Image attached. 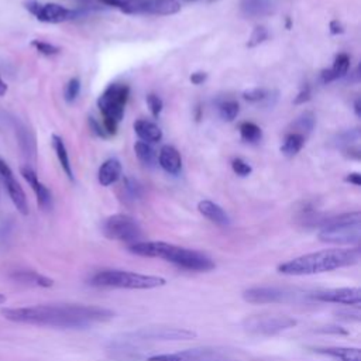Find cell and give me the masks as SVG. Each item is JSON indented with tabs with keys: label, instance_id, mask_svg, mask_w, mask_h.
<instances>
[{
	"label": "cell",
	"instance_id": "cell-18",
	"mask_svg": "<svg viewBox=\"0 0 361 361\" xmlns=\"http://www.w3.org/2000/svg\"><path fill=\"white\" fill-rule=\"evenodd\" d=\"M275 10L274 0H241L240 11L248 18H258L272 14Z\"/></svg>",
	"mask_w": 361,
	"mask_h": 361
},
{
	"label": "cell",
	"instance_id": "cell-7",
	"mask_svg": "<svg viewBox=\"0 0 361 361\" xmlns=\"http://www.w3.org/2000/svg\"><path fill=\"white\" fill-rule=\"evenodd\" d=\"M102 3L116 7L127 14H155L169 16L180 10L176 0H100Z\"/></svg>",
	"mask_w": 361,
	"mask_h": 361
},
{
	"label": "cell",
	"instance_id": "cell-14",
	"mask_svg": "<svg viewBox=\"0 0 361 361\" xmlns=\"http://www.w3.org/2000/svg\"><path fill=\"white\" fill-rule=\"evenodd\" d=\"M0 179L3 182V185L6 186V190L13 202V204L16 206V209L27 216L30 209H28V202H27V197H25V193L21 188V185L17 182L11 168L0 158Z\"/></svg>",
	"mask_w": 361,
	"mask_h": 361
},
{
	"label": "cell",
	"instance_id": "cell-20",
	"mask_svg": "<svg viewBox=\"0 0 361 361\" xmlns=\"http://www.w3.org/2000/svg\"><path fill=\"white\" fill-rule=\"evenodd\" d=\"M158 162H159L161 168L171 175H178L182 169L180 155H179L178 149L173 148L172 145H164L159 149Z\"/></svg>",
	"mask_w": 361,
	"mask_h": 361
},
{
	"label": "cell",
	"instance_id": "cell-33",
	"mask_svg": "<svg viewBox=\"0 0 361 361\" xmlns=\"http://www.w3.org/2000/svg\"><path fill=\"white\" fill-rule=\"evenodd\" d=\"M267 38H268V31H267V28L262 27V25H258V27H255V28L252 30L251 37H250L247 45H248L250 48L257 47V45H259V44H262Z\"/></svg>",
	"mask_w": 361,
	"mask_h": 361
},
{
	"label": "cell",
	"instance_id": "cell-22",
	"mask_svg": "<svg viewBox=\"0 0 361 361\" xmlns=\"http://www.w3.org/2000/svg\"><path fill=\"white\" fill-rule=\"evenodd\" d=\"M121 176V164L117 158L106 159L97 172V179L102 186H110Z\"/></svg>",
	"mask_w": 361,
	"mask_h": 361
},
{
	"label": "cell",
	"instance_id": "cell-43",
	"mask_svg": "<svg viewBox=\"0 0 361 361\" xmlns=\"http://www.w3.org/2000/svg\"><path fill=\"white\" fill-rule=\"evenodd\" d=\"M7 92V85L4 83V80L0 78V96H3Z\"/></svg>",
	"mask_w": 361,
	"mask_h": 361
},
{
	"label": "cell",
	"instance_id": "cell-34",
	"mask_svg": "<svg viewBox=\"0 0 361 361\" xmlns=\"http://www.w3.org/2000/svg\"><path fill=\"white\" fill-rule=\"evenodd\" d=\"M31 45L42 55L45 56H51V55H56L59 52V48L54 44H49V42H45V41H39V39H34L31 42Z\"/></svg>",
	"mask_w": 361,
	"mask_h": 361
},
{
	"label": "cell",
	"instance_id": "cell-29",
	"mask_svg": "<svg viewBox=\"0 0 361 361\" xmlns=\"http://www.w3.org/2000/svg\"><path fill=\"white\" fill-rule=\"evenodd\" d=\"M240 135H241V138L244 140V141H247V142H258L261 138H262V131H261V128L257 126V124H254V123H251V121H244V123H241L240 124Z\"/></svg>",
	"mask_w": 361,
	"mask_h": 361
},
{
	"label": "cell",
	"instance_id": "cell-17",
	"mask_svg": "<svg viewBox=\"0 0 361 361\" xmlns=\"http://www.w3.org/2000/svg\"><path fill=\"white\" fill-rule=\"evenodd\" d=\"M13 123H14V130H16V134H17V140H18V145H20L21 152L25 155V158L28 161H30V158L35 159L37 148H35V137H34V134L20 120L14 118Z\"/></svg>",
	"mask_w": 361,
	"mask_h": 361
},
{
	"label": "cell",
	"instance_id": "cell-30",
	"mask_svg": "<svg viewBox=\"0 0 361 361\" xmlns=\"http://www.w3.org/2000/svg\"><path fill=\"white\" fill-rule=\"evenodd\" d=\"M314 123H316V117L312 111H305L302 113L293 123V127L296 128V131L293 133H299L303 135V133H310L314 127Z\"/></svg>",
	"mask_w": 361,
	"mask_h": 361
},
{
	"label": "cell",
	"instance_id": "cell-5",
	"mask_svg": "<svg viewBox=\"0 0 361 361\" xmlns=\"http://www.w3.org/2000/svg\"><path fill=\"white\" fill-rule=\"evenodd\" d=\"M319 240L340 245L358 244L361 240V213H344L327 220L319 231Z\"/></svg>",
	"mask_w": 361,
	"mask_h": 361
},
{
	"label": "cell",
	"instance_id": "cell-19",
	"mask_svg": "<svg viewBox=\"0 0 361 361\" xmlns=\"http://www.w3.org/2000/svg\"><path fill=\"white\" fill-rule=\"evenodd\" d=\"M10 279L14 282H18L21 285L27 286H39V288H49L54 285V281L45 275L38 274L37 271H28V269H18L13 271L10 275Z\"/></svg>",
	"mask_w": 361,
	"mask_h": 361
},
{
	"label": "cell",
	"instance_id": "cell-9",
	"mask_svg": "<svg viewBox=\"0 0 361 361\" xmlns=\"http://www.w3.org/2000/svg\"><path fill=\"white\" fill-rule=\"evenodd\" d=\"M103 233L110 240H117L128 244L140 241L142 233L138 221L128 214H113L103 223Z\"/></svg>",
	"mask_w": 361,
	"mask_h": 361
},
{
	"label": "cell",
	"instance_id": "cell-28",
	"mask_svg": "<svg viewBox=\"0 0 361 361\" xmlns=\"http://www.w3.org/2000/svg\"><path fill=\"white\" fill-rule=\"evenodd\" d=\"M134 151H135L137 158H138L144 165L152 166V165L157 162V154H155L154 148H152L148 142L137 141L135 145H134Z\"/></svg>",
	"mask_w": 361,
	"mask_h": 361
},
{
	"label": "cell",
	"instance_id": "cell-40",
	"mask_svg": "<svg viewBox=\"0 0 361 361\" xmlns=\"http://www.w3.org/2000/svg\"><path fill=\"white\" fill-rule=\"evenodd\" d=\"M89 124H90V128H92L99 137H106V131L102 128V126H100L93 117H89Z\"/></svg>",
	"mask_w": 361,
	"mask_h": 361
},
{
	"label": "cell",
	"instance_id": "cell-23",
	"mask_svg": "<svg viewBox=\"0 0 361 361\" xmlns=\"http://www.w3.org/2000/svg\"><path fill=\"white\" fill-rule=\"evenodd\" d=\"M314 353L330 357L336 361H361V351L355 347H324L314 348Z\"/></svg>",
	"mask_w": 361,
	"mask_h": 361
},
{
	"label": "cell",
	"instance_id": "cell-37",
	"mask_svg": "<svg viewBox=\"0 0 361 361\" xmlns=\"http://www.w3.org/2000/svg\"><path fill=\"white\" fill-rule=\"evenodd\" d=\"M267 94H268L267 90L258 89V87L257 89H250V90L243 93L244 99L248 100V102H261V100H264L267 97Z\"/></svg>",
	"mask_w": 361,
	"mask_h": 361
},
{
	"label": "cell",
	"instance_id": "cell-25",
	"mask_svg": "<svg viewBox=\"0 0 361 361\" xmlns=\"http://www.w3.org/2000/svg\"><path fill=\"white\" fill-rule=\"evenodd\" d=\"M348 68H350V56L347 54H338L333 62V66L322 72V80L324 83H329L338 78H343L348 72Z\"/></svg>",
	"mask_w": 361,
	"mask_h": 361
},
{
	"label": "cell",
	"instance_id": "cell-3",
	"mask_svg": "<svg viewBox=\"0 0 361 361\" xmlns=\"http://www.w3.org/2000/svg\"><path fill=\"white\" fill-rule=\"evenodd\" d=\"M128 250L141 257L162 258L182 269L204 272L213 269L216 265L213 259L204 252L169 244L165 241H137L128 245Z\"/></svg>",
	"mask_w": 361,
	"mask_h": 361
},
{
	"label": "cell",
	"instance_id": "cell-42",
	"mask_svg": "<svg viewBox=\"0 0 361 361\" xmlns=\"http://www.w3.org/2000/svg\"><path fill=\"white\" fill-rule=\"evenodd\" d=\"M345 180L350 182V183H354L355 186H360L361 185V175L358 172H353V173H348L345 176Z\"/></svg>",
	"mask_w": 361,
	"mask_h": 361
},
{
	"label": "cell",
	"instance_id": "cell-45",
	"mask_svg": "<svg viewBox=\"0 0 361 361\" xmlns=\"http://www.w3.org/2000/svg\"><path fill=\"white\" fill-rule=\"evenodd\" d=\"M4 302H6V296L0 293V303H4Z\"/></svg>",
	"mask_w": 361,
	"mask_h": 361
},
{
	"label": "cell",
	"instance_id": "cell-26",
	"mask_svg": "<svg viewBox=\"0 0 361 361\" xmlns=\"http://www.w3.org/2000/svg\"><path fill=\"white\" fill-rule=\"evenodd\" d=\"M51 140H52L54 151H55V154H56V157H58V161H59L62 169L65 171L66 176H68L71 180H73V171H72L71 161H69V155H68V151H66V147H65L62 138H61L59 135L54 134Z\"/></svg>",
	"mask_w": 361,
	"mask_h": 361
},
{
	"label": "cell",
	"instance_id": "cell-11",
	"mask_svg": "<svg viewBox=\"0 0 361 361\" xmlns=\"http://www.w3.org/2000/svg\"><path fill=\"white\" fill-rule=\"evenodd\" d=\"M196 334L190 330L180 327H166V326H149L141 327L135 331L127 333L123 338L131 343H145V341H179V340H190Z\"/></svg>",
	"mask_w": 361,
	"mask_h": 361
},
{
	"label": "cell",
	"instance_id": "cell-15",
	"mask_svg": "<svg viewBox=\"0 0 361 361\" xmlns=\"http://www.w3.org/2000/svg\"><path fill=\"white\" fill-rule=\"evenodd\" d=\"M312 298L319 302L347 305L358 309L361 305V289L360 288H333V289L319 290L314 295H312Z\"/></svg>",
	"mask_w": 361,
	"mask_h": 361
},
{
	"label": "cell",
	"instance_id": "cell-27",
	"mask_svg": "<svg viewBox=\"0 0 361 361\" xmlns=\"http://www.w3.org/2000/svg\"><path fill=\"white\" fill-rule=\"evenodd\" d=\"M303 144H305V135L292 131L285 135L283 142L281 145V151L286 157H293L302 149Z\"/></svg>",
	"mask_w": 361,
	"mask_h": 361
},
{
	"label": "cell",
	"instance_id": "cell-13",
	"mask_svg": "<svg viewBox=\"0 0 361 361\" xmlns=\"http://www.w3.org/2000/svg\"><path fill=\"white\" fill-rule=\"evenodd\" d=\"M296 293L286 288L278 286H255L244 290L243 298L248 303H285L295 299Z\"/></svg>",
	"mask_w": 361,
	"mask_h": 361
},
{
	"label": "cell",
	"instance_id": "cell-39",
	"mask_svg": "<svg viewBox=\"0 0 361 361\" xmlns=\"http://www.w3.org/2000/svg\"><path fill=\"white\" fill-rule=\"evenodd\" d=\"M329 30H330V32H331L333 35H338V34H343V32H344V27H343V24H341L338 20L330 21Z\"/></svg>",
	"mask_w": 361,
	"mask_h": 361
},
{
	"label": "cell",
	"instance_id": "cell-35",
	"mask_svg": "<svg viewBox=\"0 0 361 361\" xmlns=\"http://www.w3.org/2000/svg\"><path fill=\"white\" fill-rule=\"evenodd\" d=\"M147 104H148L149 111H151V114H152L154 117H158V116L161 114L162 107H164V103H162V100H161L159 96H157V94H154V93L148 94V96H147Z\"/></svg>",
	"mask_w": 361,
	"mask_h": 361
},
{
	"label": "cell",
	"instance_id": "cell-12",
	"mask_svg": "<svg viewBox=\"0 0 361 361\" xmlns=\"http://www.w3.org/2000/svg\"><path fill=\"white\" fill-rule=\"evenodd\" d=\"M24 8L28 13H31L38 21L51 23V24L69 21L76 18L80 14L78 10L66 8L55 3H41L38 0H25Z\"/></svg>",
	"mask_w": 361,
	"mask_h": 361
},
{
	"label": "cell",
	"instance_id": "cell-44",
	"mask_svg": "<svg viewBox=\"0 0 361 361\" xmlns=\"http://www.w3.org/2000/svg\"><path fill=\"white\" fill-rule=\"evenodd\" d=\"M354 110H355V114H357V116H361V110H360V99H357V100H355V103H354Z\"/></svg>",
	"mask_w": 361,
	"mask_h": 361
},
{
	"label": "cell",
	"instance_id": "cell-41",
	"mask_svg": "<svg viewBox=\"0 0 361 361\" xmlns=\"http://www.w3.org/2000/svg\"><path fill=\"white\" fill-rule=\"evenodd\" d=\"M206 78H207V75L204 72H193L190 75V82L193 85H200V83H203L206 80Z\"/></svg>",
	"mask_w": 361,
	"mask_h": 361
},
{
	"label": "cell",
	"instance_id": "cell-38",
	"mask_svg": "<svg viewBox=\"0 0 361 361\" xmlns=\"http://www.w3.org/2000/svg\"><path fill=\"white\" fill-rule=\"evenodd\" d=\"M309 99H310V86L306 85V86H303L302 90L296 94L293 103H295V104H303V103L307 102Z\"/></svg>",
	"mask_w": 361,
	"mask_h": 361
},
{
	"label": "cell",
	"instance_id": "cell-24",
	"mask_svg": "<svg viewBox=\"0 0 361 361\" xmlns=\"http://www.w3.org/2000/svg\"><path fill=\"white\" fill-rule=\"evenodd\" d=\"M134 131L144 142H158L162 138L161 128L155 123L145 118H140L134 123Z\"/></svg>",
	"mask_w": 361,
	"mask_h": 361
},
{
	"label": "cell",
	"instance_id": "cell-36",
	"mask_svg": "<svg viewBox=\"0 0 361 361\" xmlns=\"http://www.w3.org/2000/svg\"><path fill=\"white\" fill-rule=\"evenodd\" d=\"M231 168L234 171V173H237L238 176H247L251 173L252 168L250 166V164H247L244 159L241 158H234L231 161Z\"/></svg>",
	"mask_w": 361,
	"mask_h": 361
},
{
	"label": "cell",
	"instance_id": "cell-16",
	"mask_svg": "<svg viewBox=\"0 0 361 361\" xmlns=\"http://www.w3.org/2000/svg\"><path fill=\"white\" fill-rule=\"evenodd\" d=\"M20 172H21L23 178L27 180V183L31 186V189L34 190L38 206L44 210H49L52 206V195H51L49 189L38 179L34 168H31L30 165H25V166L20 168Z\"/></svg>",
	"mask_w": 361,
	"mask_h": 361
},
{
	"label": "cell",
	"instance_id": "cell-21",
	"mask_svg": "<svg viewBox=\"0 0 361 361\" xmlns=\"http://www.w3.org/2000/svg\"><path fill=\"white\" fill-rule=\"evenodd\" d=\"M197 210L200 212V214H203L206 219H209L212 223H214L217 226H228L230 224L228 214L223 210L221 206H219L217 203H214L212 200L199 202Z\"/></svg>",
	"mask_w": 361,
	"mask_h": 361
},
{
	"label": "cell",
	"instance_id": "cell-8",
	"mask_svg": "<svg viewBox=\"0 0 361 361\" xmlns=\"http://www.w3.org/2000/svg\"><path fill=\"white\" fill-rule=\"evenodd\" d=\"M296 324V320L286 314H255L244 319L243 327L254 336H275Z\"/></svg>",
	"mask_w": 361,
	"mask_h": 361
},
{
	"label": "cell",
	"instance_id": "cell-6",
	"mask_svg": "<svg viewBox=\"0 0 361 361\" xmlns=\"http://www.w3.org/2000/svg\"><path fill=\"white\" fill-rule=\"evenodd\" d=\"M130 87L121 83L109 85L97 99V106L103 114L104 131L107 134H116L118 123L124 114V106L127 103Z\"/></svg>",
	"mask_w": 361,
	"mask_h": 361
},
{
	"label": "cell",
	"instance_id": "cell-10",
	"mask_svg": "<svg viewBox=\"0 0 361 361\" xmlns=\"http://www.w3.org/2000/svg\"><path fill=\"white\" fill-rule=\"evenodd\" d=\"M233 355L226 348L196 347L176 353H165L148 357L147 361H231Z\"/></svg>",
	"mask_w": 361,
	"mask_h": 361
},
{
	"label": "cell",
	"instance_id": "cell-31",
	"mask_svg": "<svg viewBox=\"0 0 361 361\" xmlns=\"http://www.w3.org/2000/svg\"><path fill=\"white\" fill-rule=\"evenodd\" d=\"M238 110H240V106L235 100H226L219 106L220 117L226 121H233L237 117Z\"/></svg>",
	"mask_w": 361,
	"mask_h": 361
},
{
	"label": "cell",
	"instance_id": "cell-1",
	"mask_svg": "<svg viewBox=\"0 0 361 361\" xmlns=\"http://www.w3.org/2000/svg\"><path fill=\"white\" fill-rule=\"evenodd\" d=\"M4 319L58 329H86L114 317L110 309L93 305H37L28 307H4Z\"/></svg>",
	"mask_w": 361,
	"mask_h": 361
},
{
	"label": "cell",
	"instance_id": "cell-4",
	"mask_svg": "<svg viewBox=\"0 0 361 361\" xmlns=\"http://www.w3.org/2000/svg\"><path fill=\"white\" fill-rule=\"evenodd\" d=\"M89 283L100 288H120V289H154L166 283L165 278L157 275H145L120 269L97 271L89 279Z\"/></svg>",
	"mask_w": 361,
	"mask_h": 361
},
{
	"label": "cell",
	"instance_id": "cell-32",
	"mask_svg": "<svg viewBox=\"0 0 361 361\" xmlns=\"http://www.w3.org/2000/svg\"><path fill=\"white\" fill-rule=\"evenodd\" d=\"M80 92V82L78 78H72L66 85H65V90H63V96H65V100L72 103L78 94Z\"/></svg>",
	"mask_w": 361,
	"mask_h": 361
},
{
	"label": "cell",
	"instance_id": "cell-2",
	"mask_svg": "<svg viewBox=\"0 0 361 361\" xmlns=\"http://www.w3.org/2000/svg\"><path fill=\"white\" fill-rule=\"evenodd\" d=\"M360 248H329L309 252L286 261L278 267V272L290 276L316 275L357 264Z\"/></svg>",
	"mask_w": 361,
	"mask_h": 361
}]
</instances>
